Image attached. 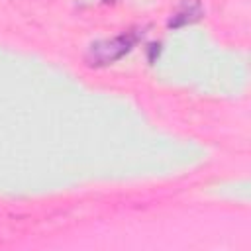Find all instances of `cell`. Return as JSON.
<instances>
[{
  "label": "cell",
  "instance_id": "obj_1",
  "mask_svg": "<svg viewBox=\"0 0 251 251\" xmlns=\"http://www.w3.org/2000/svg\"><path fill=\"white\" fill-rule=\"evenodd\" d=\"M137 41V33L133 31H127V33H122V35H116L112 39H100V41H94L88 51H86V63L90 67H104V65H110L114 61H118L120 57H124Z\"/></svg>",
  "mask_w": 251,
  "mask_h": 251
},
{
  "label": "cell",
  "instance_id": "obj_2",
  "mask_svg": "<svg viewBox=\"0 0 251 251\" xmlns=\"http://www.w3.org/2000/svg\"><path fill=\"white\" fill-rule=\"evenodd\" d=\"M200 16H202L200 0H182L178 10L169 20V25L171 27H180V25H186V24H192V22L200 20Z\"/></svg>",
  "mask_w": 251,
  "mask_h": 251
}]
</instances>
